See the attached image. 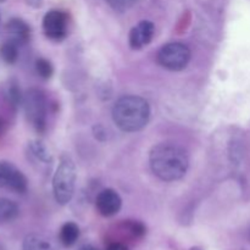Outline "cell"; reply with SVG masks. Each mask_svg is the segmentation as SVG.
<instances>
[{
	"label": "cell",
	"mask_w": 250,
	"mask_h": 250,
	"mask_svg": "<svg viewBox=\"0 0 250 250\" xmlns=\"http://www.w3.org/2000/svg\"><path fill=\"white\" fill-rule=\"evenodd\" d=\"M149 163L154 175L166 182L181 180L189 166L186 151L181 146L170 143L154 146L149 155Z\"/></svg>",
	"instance_id": "obj_1"
},
{
	"label": "cell",
	"mask_w": 250,
	"mask_h": 250,
	"mask_svg": "<svg viewBox=\"0 0 250 250\" xmlns=\"http://www.w3.org/2000/svg\"><path fill=\"white\" fill-rule=\"evenodd\" d=\"M150 117V106L146 99L137 95L120 98L112 109V120L124 132H137L146 126Z\"/></svg>",
	"instance_id": "obj_2"
},
{
	"label": "cell",
	"mask_w": 250,
	"mask_h": 250,
	"mask_svg": "<svg viewBox=\"0 0 250 250\" xmlns=\"http://www.w3.org/2000/svg\"><path fill=\"white\" fill-rule=\"evenodd\" d=\"M76 167L70 156H63L60 160L53 178V192L55 200L60 205L71 202L75 193Z\"/></svg>",
	"instance_id": "obj_3"
},
{
	"label": "cell",
	"mask_w": 250,
	"mask_h": 250,
	"mask_svg": "<svg viewBox=\"0 0 250 250\" xmlns=\"http://www.w3.org/2000/svg\"><path fill=\"white\" fill-rule=\"evenodd\" d=\"M26 116L37 132H44L46 125V100L38 89H31L23 98Z\"/></svg>",
	"instance_id": "obj_4"
},
{
	"label": "cell",
	"mask_w": 250,
	"mask_h": 250,
	"mask_svg": "<svg viewBox=\"0 0 250 250\" xmlns=\"http://www.w3.org/2000/svg\"><path fill=\"white\" fill-rule=\"evenodd\" d=\"M190 60V51L182 43H168L158 53V62L170 71H181L186 68Z\"/></svg>",
	"instance_id": "obj_5"
},
{
	"label": "cell",
	"mask_w": 250,
	"mask_h": 250,
	"mask_svg": "<svg viewBox=\"0 0 250 250\" xmlns=\"http://www.w3.org/2000/svg\"><path fill=\"white\" fill-rule=\"evenodd\" d=\"M27 178L11 163L0 161V188L24 193L27 190Z\"/></svg>",
	"instance_id": "obj_6"
},
{
	"label": "cell",
	"mask_w": 250,
	"mask_h": 250,
	"mask_svg": "<svg viewBox=\"0 0 250 250\" xmlns=\"http://www.w3.org/2000/svg\"><path fill=\"white\" fill-rule=\"evenodd\" d=\"M44 34L55 42L62 41L67 34V16L65 12L51 10L43 19Z\"/></svg>",
	"instance_id": "obj_7"
},
{
	"label": "cell",
	"mask_w": 250,
	"mask_h": 250,
	"mask_svg": "<svg viewBox=\"0 0 250 250\" xmlns=\"http://www.w3.org/2000/svg\"><path fill=\"white\" fill-rule=\"evenodd\" d=\"M97 209L100 215L105 217H110L116 215L120 211L122 205V200L120 195L112 189H104L97 197Z\"/></svg>",
	"instance_id": "obj_8"
},
{
	"label": "cell",
	"mask_w": 250,
	"mask_h": 250,
	"mask_svg": "<svg viewBox=\"0 0 250 250\" xmlns=\"http://www.w3.org/2000/svg\"><path fill=\"white\" fill-rule=\"evenodd\" d=\"M154 24L150 21H142L131 29L129 45L132 49H142L148 45L154 36Z\"/></svg>",
	"instance_id": "obj_9"
},
{
	"label": "cell",
	"mask_w": 250,
	"mask_h": 250,
	"mask_svg": "<svg viewBox=\"0 0 250 250\" xmlns=\"http://www.w3.org/2000/svg\"><path fill=\"white\" fill-rule=\"evenodd\" d=\"M7 36L10 37L9 41L14 42L17 45L24 44L29 41L31 37V28L24 21L20 19H12L6 24Z\"/></svg>",
	"instance_id": "obj_10"
},
{
	"label": "cell",
	"mask_w": 250,
	"mask_h": 250,
	"mask_svg": "<svg viewBox=\"0 0 250 250\" xmlns=\"http://www.w3.org/2000/svg\"><path fill=\"white\" fill-rule=\"evenodd\" d=\"M22 250H58L50 238L42 234H29L24 238Z\"/></svg>",
	"instance_id": "obj_11"
},
{
	"label": "cell",
	"mask_w": 250,
	"mask_h": 250,
	"mask_svg": "<svg viewBox=\"0 0 250 250\" xmlns=\"http://www.w3.org/2000/svg\"><path fill=\"white\" fill-rule=\"evenodd\" d=\"M78 237H80V229L73 222H66L60 229V234L59 238L62 246L65 247H72L73 244L77 242Z\"/></svg>",
	"instance_id": "obj_12"
},
{
	"label": "cell",
	"mask_w": 250,
	"mask_h": 250,
	"mask_svg": "<svg viewBox=\"0 0 250 250\" xmlns=\"http://www.w3.org/2000/svg\"><path fill=\"white\" fill-rule=\"evenodd\" d=\"M19 215V207L12 200L6 198H0V224L15 220Z\"/></svg>",
	"instance_id": "obj_13"
},
{
	"label": "cell",
	"mask_w": 250,
	"mask_h": 250,
	"mask_svg": "<svg viewBox=\"0 0 250 250\" xmlns=\"http://www.w3.org/2000/svg\"><path fill=\"white\" fill-rule=\"evenodd\" d=\"M0 56L2 60L6 63H15L19 56V49H17V44L11 41L5 42L0 46Z\"/></svg>",
	"instance_id": "obj_14"
},
{
	"label": "cell",
	"mask_w": 250,
	"mask_h": 250,
	"mask_svg": "<svg viewBox=\"0 0 250 250\" xmlns=\"http://www.w3.org/2000/svg\"><path fill=\"white\" fill-rule=\"evenodd\" d=\"M36 70L37 72H38V75L41 76L42 78H44V80L50 78L54 72L53 65L50 63V61H48L46 59L43 58L38 59V60L36 61Z\"/></svg>",
	"instance_id": "obj_15"
},
{
	"label": "cell",
	"mask_w": 250,
	"mask_h": 250,
	"mask_svg": "<svg viewBox=\"0 0 250 250\" xmlns=\"http://www.w3.org/2000/svg\"><path fill=\"white\" fill-rule=\"evenodd\" d=\"M107 4L117 11H126L131 9L138 0H106Z\"/></svg>",
	"instance_id": "obj_16"
},
{
	"label": "cell",
	"mask_w": 250,
	"mask_h": 250,
	"mask_svg": "<svg viewBox=\"0 0 250 250\" xmlns=\"http://www.w3.org/2000/svg\"><path fill=\"white\" fill-rule=\"evenodd\" d=\"M32 151L34 153V155L42 161H50V156H49L48 150L45 149V146L41 143V142H36V143L32 144Z\"/></svg>",
	"instance_id": "obj_17"
},
{
	"label": "cell",
	"mask_w": 250,
	"mask_h": 250,
	"mask_svg": "<svg viewBox=\"0 0 250 250\" xmlns=\"http://www.w3.org/2000/svg\"><path fill=\"white\" fill-rule=\"evenodd\" d=\"M107 250H128L124 243H120V242H114V243L110 244L107 247Z\"/></svg>",
	"instance_id": "obj_18"
},
{
	"label": "cell",
	"mask_w": 250,
	"mask_h": 250,
	"mask_svg": "<svg viewBox=\"0 0 250 250\" xmlns=\"http://www.w3.org/2000/svg\"><path fill=\"white\" fill-rule=\"evenodd\" d=\"M4 129H5V122L2 121L1 119H0V134H1L2 132H4Z\"/></svg>",
	"instance_id": "obj_19"
},
{
	"label": "cell",
	"mask_w": 250,
	"mask_h": 250,
	"mask_svg": "<svg viewBox=\"0 0 250 250\" xmlns=\"http://www.w3.org/2000/svg\"><path fill=\"white\" fill-rule=\"evenodd\" d=\"M80 250H98V249H95L94 247H92V246H84V247H82Z\"/></svg>",
	"instance_id": "obj_20"
}]
</instances>
